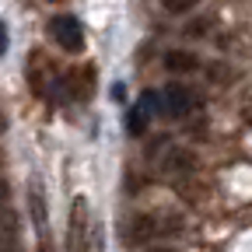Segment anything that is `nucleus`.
I'll use <instances>...</instances> for the list:
<instances>
[{
    "label": "nucleus",
    "instance_id": "12",
    "mask_svg": "<svg viewBox=\"0 0 252 252\" xmlns=\"http://www.w3.org/2000/svg\"><path fill=\"white\" fill-rule=\"evenodd\" d=\"M151 252H175V249H168V245H151Z\"/></svg>",
    "mask_w": 252,
    "mask_h": 252
},
{
    "label": "nucleus",
    "instance_id": "6",
    "mask_svg": "<svg viewBox=\"0 0 252 252\" xmlns=\"http://www.w3.org/2000/svg\"><path fill=\"white\" fill-rule=\"evenodd\" d=\"M165 67L172 74H189V70H196V56H189V53H168L165 56Z\"/></svg>",
    "mask_w": 252,
    "mask_h": 252
},
{
    "label": "nucleus",
    "instance_id": "2",
    "mask_svg": "<svg viewBox=\"0 0 252 252\" xmlns=\"http://www.w3.org/2000/svg\"><path fill=\"white\" fill-rule=\"evenodd\" d=\"M84 235H88V203L74 200L70 228H67V252H84Z\"/></svg>",
    "mask_w": 252,
    "mask_h": 252
},
{
    "label": "nucleus",
    "instance_id": "13",
    "mask_svg": "<svg viewBox=\"0 0 252 252\" xmlns=\"http://www.w3.org/2000/svg\"><path fill=\"white\" fill-rule=\"evenodd\" d=\"M4 126H7V123H4V116H0V133H4Z\"/></svg>",
    "mask_w": 252,
    "mask_h": 252
},
{
    "label": "nucleus",
    "instance_id": "7",
    "mask_svg": "<svg viewBox=\"0 0 252 252\" xmlns=\"http://www.w3.org/2000/svg\"><path fill=\"white\" fill-rule=\"evenodd\" d=\"M147 116H151V112L140 105V109H133L130 116H126V126H130L133 133H144V126H147Z\"/></svg>",
    "mask_w": 252,
    "mask_h": 252
},
{
    "label": "nucleus",
    "instance_id": "8",
    "mask_svg": "<svg viewBox=\"0 0 252 252\" xmlns=\"http://www.w3.org/2000/svg\"><path fill=\"white\" fill-rule=\"evenodd\" d=\"M196 4H200V0H161V7L168 14H186V11H193Z\"/></svg>",
    "mask_w": 252,
    "mask_h": 252
},
{
    "label": "nucleus",
    "instance_id": "1",
    "mask_svg": "<svg viewBox=\"0 0 252 252\" xmlns=\"http://www.w3.org/2000/svg\"><path fill=\"white\" fill-rule=\"evenodd\" d=\"M49 35H53V42H56L60 49H67V53H81V49H84V28H81V21L70 18V14L53 18V21H49Z\"/></svg>",
    "mask_w": 252,
    "mask_h": 252
},
{
    "label": "nucleus",
    "instance_id": "9",
    "mask_svg": "<svg viewBox=\"0 0 252 252\" xmlns=\"http://www.w3.org/2000/svg\"><path fill=\"white\" fill-rule=\"evenodd\" d=\"M32 214H35V228H42V224H46V214H42V200H39V193H32Z\"/></svg>",
    "mask_w": 252,
    "mask_h": 252
},
{
    "label": "nucleus",
    "instance_id": "4",
    "mask_svg": "<svg viewBox=\"0 0 252 252\" xmlns=\"http://www.w3.org/2000/svg\"><path fill=\"white\" fill-rule=\"evenodd\" d=\"M161 102H165V109H168V116H186L189 112V105H193V94H189L182 84H165V91H161Z\"/></svg>",
    "mask_w": 252,
    "mask_h": 252
},
{
    "label": "nucleus",
    "instance_id": "11",
    "mask_svg": "<svg viewBox=\"0 0 252 252\" xmlns=\"http://www.w3.org/2000/svg\"><path fill=\"white\" fill-rule=\"evenodd\" d=\"M4 53H7V25L0 21V56H4Z\"/></svg>",
    "mask_w": 252,
    "mask_h": 252
},
{
    "label": "nucleus",
    "instance_id": "5",
    "mask_svg": "<svg viewBox=\"0 0 252 252\" xmlns=\"http://www.w3.org/2000/svg\"><path fill=\"white\" fill-rule=\"evenodd\" d=\"M193 161H196V158L193 154H189L186 147H172L168 151V158H165V172H172V175H182V172H193Z\"/></svg>",
    "mask_w": 252,
    "mask_h": 252
},
{
    "label": "nucleus",
    "instance_id": "10",
    "mask_svg": "<svg viewBox=\"0 0 252 252\" xmlns=\"http://www.w3.org/2000/svg\"><path fill=\"white\" fill-rule=\"evenodd\" d=\"M0 207H11V186L0 179Z\"/></svg>",
    "mask_w": 252,
    "mask_h": 252
},
{
    "label": "nucleus",
    "instance_id": "3",
    "mask_svg": "<svg viewBox=\"0 0 252 252\" xmlns=\"http://www.w3.org/2000/svg\"><path fill=\"white\" fill-rule=\"evenodd\" d=\"M158 231H161V224H158V220L154 217H147V214H137V217H130V224H126L123 228V235L126 238H130V242H151Z\"/></svg>",
    "mask_w": 252,
    "mask_h": 252
}]
</instances>
